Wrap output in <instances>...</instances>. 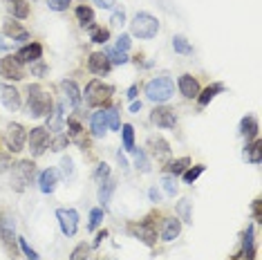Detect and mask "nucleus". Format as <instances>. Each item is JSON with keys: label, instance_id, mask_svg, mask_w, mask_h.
<instances>
[{"label": "nucleus", "instance_id": "obj_17", "mask_svg": "<svg viewBox=\"0 0 262 260\" xmlns=\"http://www.w3.org/2000/svg\"><path fill=\"white\" fill-rule=\"evenodd\" d=\"M40 56H43V45L40 43H27V45H23L18 52H16V58L25 65V63H36L40 61Z\"/></svg>", "mask_w": 262, "mask_h": 260}, {"label": "nucleus", "instance_id": "obj_22", "mask_svg": "<svg viewBox=\"0 0 262 260\" xmlns=\"http://www.w3.org/2000/svg\"><path fill=\"white\" fill-rule=\"evenodd\" d=\"M148 148H150V153L157 159H162V157H168L170 155V144L168 141H166L164 137H157V135H150V137H148Z\"/></svg>", "mask_w": 262, "mask_h": 260}, {"label": "nucleus", "instance_id": "obj_61", "mask_svg": "<svg viewBox=\"0 0 262 260\" xmlns=\"http://www.w3.org/2000/svg\"><path fill=\"white\" fill-rule=\"evenodd\" d=\"M103 260H115V258H110V256H108V258H103Z\"/></svg>", "mask_w": 262, "mask_h": 260}, {"label": "nucleus", "instance_id": "obj_18", "mask_svg": "<svg viewBox=\"0 0 262 260\" xmlns=\"http://www.w3.org/2000/svg\"><path fill=\"white\" fill-rule=\"evenodd\" d=\"M177 88H180L182 97H186V99H198V94H200V81L193 74H182L177 79Z\"/></svg>", "mask_w": 262, "mask_h": 260}, {"label": "nucleus", "instance_id": "obj_44", "mask_svg": "<svg viewBox=\"0 0 262 260\" xmlns=\"http://www.w3.org/2000/svg\"><path fill=\"white\" fill-rule=\"evenodd\" d=\"M103 213H105V209H101V206L90 211V222H88V229H90V231H94V229L103 222Z\"/></svg>", "mask_w": 262, "mask_h": 260}, {"label": "nucleus", "instance_id": "obj_40", "mask_svg": "<svg viewBox=\"0 0 262 260\" xmlns=\"http://www.w3.org/2000/svg\"><path fill=\"white\" fill-rule=\"evenodd\" d=\"M68 128H70V130H68V133H70L68 137H70V139H76L81 146H85V144H83V139H81V137H83V126H81V123L76 121V119H68Z\"/></svg>", "mask_w": 262, "mask_h": 260}, {"label": "nucleus", "instance_id": "obj_53", "mask_svg": "<svg viewBox=\"0 0 262 260\" xmlns=\"http://www.w3.org/2000/svg\"><path fill=\"white\" fill-rule=\"evenodd\" d=\"M9 168H11V157L7 155V153H0V175L7 173Z\"/></svg>", "mask_w": 262, "mask_h": 260}, {"label": "nucleus", "instance_id": "obj_8", "mask_svg": "<svg viewBox=\"0 0 262 260\" xmlns=\"http://www.w3.org/2000/svg\"><path fill=\"white\" fill-rule=\"evenodd\" d=\"M27 144H29L32 157H40L47 148H50V130L43 128V126L32 128L27 133Z\"/></svg>", "mask_w": 262, "mask_h": 260}, {"label": "nucleus", "instance_id": "obj_52", "mask_svg": "<svg viewBox=\"0 0 262 260\" xmlns=\"http://www.w3.org/2000/svg\"><path fill=\"white\" fill-rule=\"evenodd\" d=\"M45 72H47V65L43 63V58L36 61V63H32V74L34 76H45Z\"/></svg>", "mask_w": 262, "mask_h": 260}, {"label": "nucleus", "instance_id": "obj_49", "mask_svg": "<svg viewBox=\"0 0 262 260\" xmlns=\"http://www.w3.org/2000/svg\"><path fill=\"white\" fill-rule=\"evenodd\" d=\"M130 45H133V40H130L128 34H119V38H117V50L119 52H128L130 50Z\"/></svg>", "mask_w": 262, "mask_h": 260}, {"label": "nucleus", "instance_id": "obj_25", "mask_svg": "<svg viewBox=\"0 0 262 260\" xmlns=\"http://www.w3.org/2000/svg\"><path fill=\"white\" fill-rule=\"evenodd\" d=\"M117 191V182L115 180H103L99 186V202H101V209H108L110 200H112V193Z\"/></svg>", "mask_w": 262, "mask_h": 260}, {"label": "nucleus", "instance_id": "obj_36", "mask_svg": "<svg viewBox=\"0 0 262 260\" xmlns=\"http://www.w3.org/2000/svg\"><path fill=\"white\" fill-rule=\"evenodd\" d=\"M172 50H175L177 54H184V56L193 54V45H190L184 36H180V34H177V36H172Z\"/></svg>", "mask_w": 262, "mask_h": 260}, {"label": "nucleus", "instance_id": "obj_14", "mask_svg": "<svg viewBox=\"0 0 262 260\" xmlns=\"http://www.w3.org/2000/svg\"><path fill=\"white\" fill-rule=\"evenodd\" d=\"M88 70L97 76H105V74H110L112 63L108 61V56L103 52H92L90 58H88Z\"/></svg>", "mask_w": 262, "mask_h": 260}, {"label": "nucleus", "instance_id": "obj_48", "mask_svg": "<svg viewBox=\"0 0 262 260\" xmlns=\"http://www.w3.org/2000/svg\"><path fill=\"white\" fill-rule=\"evenodd\" d=\"M18 245H20V251L25 253V256H27L29 260H40V256H38V253L32 249V247H29V242H27L25 238H18Z\"/></svg>", "mask_w": 262, "mask_h": 260}, {"label": "nucleus", "instance_id": "obj_10", "mask_svg": "<svg viewBox=\"0 0 262 260\" xmlns=\"http://www.w3.org/2000/svg\"><path fill=\"white\" fill-rule=\"evenodd\" d=\"M25 141H27V133L20 123H9L7 133H5V144H7L9 153H20L25 148Z\"/></svg>", "mask_w": 262, "mask_h": 260}, {"label": "nucleus", "instance_id": "obj_29", "mask_svg": "<svg viewBox=\"0 0 262 260\" xmlns=\"http://www.w3.org/2000/svg\"><path fill=\"white\" fill-rule=\"evenodd\" d=\"M7 9H9V14L14 16V18H18V20H25L27 16H29V5H27V0H9V3H7Z\"/></svg>", "mask_w": 262, "mask_h": 260}, {"label": "nucleus", "instance_id": "obj_45", "mask_svg": "<svg viewBox=\"0 0 262 260\" xmlns=\"http://www.w3.org/2000/svg\"><path fill=\"white\" fill-rule=\"evenodd\" d=\"M110 25H112V27H123V25H126V11H123L121 7H115V9H112Z\"/></svg>", "mask_w": 262, "mask_h": 260}, {"label": "nucleus", "instance_id": "obj_59", "mask_svg": "<svg viewBox=\"0 0 262 260\" xmlns=\"http://www.w3.org/2000/svg\"><path fill=\"white\" fill-rule=\"evenodd\" d=\"M139 110H141V101H133V103H130V112H133V115H137Z\"/></svg>", "mask_w": 262, "mask_h": 260}, {"label": "nucleus", "instance_id": "obj_4", "mask_svg": "<svg viewBox=\"0 0 262 260\" xmlns=\"http://www.w3.org/2000/svg\"><path fill=\"white\" fill-rule=\"evenodd\" d=\"M175 94V83L170 76H155L146 83V97L152 103H166Z\"/></svg>", "mask_w": 262, "mask_h": 260}, {"label": "nucleus", "instance_id": "obj_60", "mask_svg": "<svg viewBox=\"0 0 262 260\" xmlns=\"http://www.w3.org/2000/svg\"><path fill=\"white\" fill-rule=\"evenodd\" d=\"M5 50H7V45H5V43H3V38H0V52H5Z\"/></svg>", "mask_w": 262, "mask_h": 260}, {"label": "nucleus", "instance_id": "obj_20", "mask_svg": "<svg viewBox=\"0 0 262 260\" xmlns=\"http://www.w3.org/2000/svg\"><path fill=\"white\" fill-rule=\"evenodd\" d=\"M182 233V220L180 218H166L164 227H162V240L164 242H172L177 240Z\"/></svg>", "mask_w": 262, "mask_h": 260}, {"label": "nucleus", "instance_id": "obj_43", "mask_svg": "<svg viewBox=\"0 0 262 260\" xmlns=\"http://www.w3.org/2000/svg\"><path fill=\"white\" fill-rule=\"evenodd\" d=\"M105 121H108V130H119L121 128V121H119V108L105 110Z\"/></svg>", "mask_w": 262, "mask_h": 260}, {"label": "nucleus", "instance_id": "obj_7", "mask_svg": "<svg viewBox=\"0 0 262 260\" xmlns=\"http://www.w3.org/2000/svg\"><path fill=\"white\" fill-rule=\"evenodd\" d=\"M128 233L146 247L157 245V229H155V224H152V218H146V220H141V222H130Z\"/></svg>", "mask_w": 262, "mask_h": 260}, {"label": "nucleus", "instance_id": "obj_35", "mask_svg": "<svg viewBox=\"0 0 262 260\" xmlns=\"http://www.w3.org/2000/svg\"><path fill=\"white\" fill-rule=\"evenodd\" d=\"M119 130H121V137H123V148H126L128 153H133V148H135V128L130 126V123H123Z\"/></svg>", "mask_w": 262, "mask_h": 260}, {"label": "nucleus", "instance_id": "obj_31", "mask_svg": "<svg viewBox=\"0 0 262 260\" xmlns=\"http://www.w3.org/2000/svg\"><path fill=\"white\" fill-rule=\"evenodd\" d=\"M190 206H193V202H190L188 198H182L180 202H177V206H175V213H177V218H180L182 222H193V213H190Z\"/></svg>", "mask_w": 262, "mask_h": 260}, {"label": "nucleus", "instance_id": "obj_5", "mask_svg": "<svg viewBox=\"0 0 262 260\" xmlns=\"http://www.w3.org/2000/svg\"><path fill=\"white\" fill-rule=\"evenodd\" d=\"M34 175H36V164L32 159H20V162L11 164V188L16 193H23L32 184Z\"/></svg>", "mask_w": 262, "mask_h": 260}, {"label": "nucleus", "instance_id": "obj_58", "mask_svg": "<svg viewBox=\"0 0 262 260\" xmlns=\"http://www.w3.org/2000/svg\"><path fill=\"white\" fill-rule=\"evenodd\" d=\"M137 92H139V85H130V90H128V99H130V101H135V99H137Z\"/></svg>", "mask_w": 262, "mask_h": 260}, {"label": "nucleus", "instance_id": "obj_3", "mask_svg": "<svg viewBox=\"0 0 262 260\" xmlns=\"http://www.w3.org/2000/svg\"><path fill=\"white\" fill-rule=\"evenodd\" d=\"M130 34L139 40H150L159 34V20L148 11H139L130 23Z\"/></svg>", "mask_w": 262, "mask_h": 260}, {"label": "nucleus", "instance_id": "obj_1", "mask_svg": "<svg viewBox=\"0 0 262 260\" xmlns=\"http://www.w3.org/2000/svg\"><path fill=\"white\" fill-rule=\"evenodd\" d=\"M27 115L34 117V119H43V117H50L52 110H54V101H52V94L43 90L38 83L27 88Z\"/></svg>", "mask_w": 262, "mask_h": 260}, {"label": "nucleus", "instance_id": "obj_2", "mask_svg": "<svg viewBox=\"0 0 262 260\" xmlns=\"http://www.w3.org/2000/svg\"><path fill=\"white\" fill-rule=\"evenodd\" d=\"M112 94H115V85H108L103 83L101 79H92L90 83L85 85V103L90 108H103L112 101Z\"/></svg>", "mask_w": 262, "mask_h": 260}, {"label": "nucleus", "instance_id": "obj_54", "mask_svg": "<svg viewBox=\"0 0 262 260\" xmlns=\"http://www.w3.org/2000/svg\"><path fill=\"white\" fill-rule=\"evenodd\" d=\"M99 9H115L117 7V0H92Z\"/></svg>", "mask_w": 262, "mask_h": 260}, {"label": "nucleus", "instance_id": "obj_62", "mask_svg": "<svg viewBox=\"0 0 262 260\" xmlns=\"http://www.w3.org/2000/svg\"><path fill=\"white\" fill-rule=\"evenodd\" d=\"M7 3H9V0H7Z\"/></svg>", "mask_w": 262, "mask_h": 260}, {"label": "nucleus", "instance_id": "obj_50", "mask_svg": "<svg viewBox=\"0 0 262 260\" xmlns=\"http://www.w3.org/2000/svg\"><path fill=\"white\" fill-rule=\"evenodd\" d=\"M94 177H97V180L99 182H103V180H108V177H110V166H108V164H99V166H97V170H94Z\"/></svg>", "mask_w": 262, "mask_h": 260}, {"label": "nucleus", "instance_id": "obj_13", "mask_svg": "<svg viewBox=\"0 0 262 260\" xmlns=\"http://www.w3.org/2000/svg\"><path fill=\"white\" fill-rule=\"evenodd\" d=\"M0 101H3V105L7 108L9 112H18L20 110V92L16 90L14 85H5V83H0Z\"/></svg>", "mask_w": 262, "mask_h": 260}, {"label": "nucleus", "instance_id": "obj_27", "mask_svg": "<svg viewBox=\"0 0 262 260\" xmlns=\"http://www.w3.org/2000/svg\"><path fill=\"white\" fill-rule=\"evenodd\" d=\"M188 166H190V157H180V159H172V162L166 164L164 173L177 177V175H184V170H186Z\"/></svg>", "mask_w": 262, "mask_h": 260}, {"label": "nucleus", "instance_id": "obj_30", "mask_svg": "<svg viewBox=\"0 0 262 260\" xmlns=\"http://www.w3.org/2000/svg\"><path fill=\"white\" fill-rule=\"evenodd\" d=\"M90 29V40L92 43H97V45H105L110 40V29H105V27H99V25H92L88 27Z\"/></svg>", "mask_w": 262, "mask_h": 260}, {"label": "nucleus", "instance_id": "obj_11", "mask_svg": "<svg viewBox=\"0 0 262 260\" xmlns=\"http://www.w3.org/2000/svg\"><path fill=\"white\" fill-rule=\"evenodd\" d=\"M56 220L58 227H61L63 235L72 238L76 235V229H79V213L74 209H56Z\"/></svg>", "mask_w": 262, "mask_h": 260}, {"label": "nucleus", "instance_id": "obj_21", "mask_svg": "<svg viewBox=\"0 0 262 260\" xmlns=\"http://www.w3.org/2000/svg\"><path fill=\"white\" fill-rule=\"evenodd\" d=\"M3 34L9 38H14V43H27L29 40V32L20 27V23H14V20H7L3 27Z\"/></svg>", "mask_w": 262, "mask_h": 260}, {"label": "nucleus", "instance_id": "obj_9", "mask_svg": "<svg viewBox=\"0 0 262 260\" xmlns=\"http://www.w3.org/2000/svg\"><path fill=\"white\" fill-rule=\"evenodd\" d=\"M0 76L7 81H23L25 79V70L23 63L16 58V54H7L0 58Z\"/></svg>", "mask_w": 262, "mask_h": 260}, {"label": "nucleus", "instance_id": "obj_6", "mask_svg": "<svg viewBox=\"0 0 262 260\" xmlns=\"http://www.w3.org/2000/svg\"><path fill=\"white\" fill-rule=\"evenodd\" d=\"M0 240H3L5 249L16 258V218L11 211H0Z\"/></svg>", "mask_w": 262, "mask_h": 260}, {"label": "nucleus", "instance_id": "obj_38", "mask_svg": "<svg viewBox=\"0 0 262 260\" xmlns=\"http://www.w3.org/2000/svg\"><path fill=\"white\" fill-rule=\"evenodd\" d=\"M70 260H92V249L90 245H85V242H81V245H76L72 253H70Z\"/></svg>", "mask_w": 262, "mask_h": 260}, {"label": "nucleus", "instance_id": "obj_57", "mask_svg": "<svg viewBox=\"0 0 262 260\" xmlns=\"http://www.w3.org/2000/svg\"><path fill=\"white\" fill-rule=\"evenodd\" d=\"M103 238H108V231H105V229H103V231H99V233H97V238H94V247H99L101 242H103Z\"/></svg>", "mask_w": 262, "mask_h": 260}, {"label": "nucleus", "instance_id": "obj_12", "mask_svg": "<svg viewBox=\"0 0 262 260\" xmlns=\"http://www.w3.org/2000/svg\"><path fill=\"white\" fill-rule=\"evenodd\" d=\"M150 121L155 123L157 128H164V130H172L177 126V115L172 108H166V105H157L152 112H150Z\"/></svg>", "mask_w": 262, "mask_h": 260}, {"label": "nucleus", "instance_id": "obj_32", "mask_svg": "<svg viewBox=\"0 0 262 260\" xmlns=\"http://www.w3.org/2000/svg\"><path fill=\"white\" fill-rule=\"evenodd\" d=\"M133 155H135V166L137 170H141V173H150V159H148L146 150L144 148H133Z\"/></svg>", "mask_w": 262, "mask_h": 260}, {"label": "nucleus", "instance_id": "obj_19", "mask_svg": "<svg viewBox=\"0 0 262 260\" xmlns=\"http://www.w3.org/2000/svg\"><path fill=\"white\" fill-rule=\"evenodd\" d=\"M58 180H61V175H58L56 168H45L43 173H40V177H38V188H40V193H45V195L54 193Z\"/></svg>", "mask_w": 262, "mask_h": 260}, {"label": "nucleus", "instance_id": "obj_47", "mask_svg": "<svg viewBox=\"0 0 262 260\" xmlns=\"http://www.w3.org/2000/svg\"><path fill=\"white\" fill-rule=\"evenodd\" d=\"M72 0H47V7L52 11H68Z\"/></svg>", "mask_w": 262, "mask_h": 260}, {"label": "nucleus", "instance_id": "obj_51", "mask_svg": "<svg viewBox=\"0 0 262 260\" xmlns=\"http://www.w3.org/2000/svg\"><path fill=\"white\" fill-rule=\"evenodd\" d=\"M251 213H253V220L255 222H262V200H253Z\"/></svg>", "mask_w": 262, "mask_h": 260}, {"label": "nucleus", "instance_id": "obj_34", "mask_svg": "<svg viewBox=\"0 0 262 260\" xmlns=\"http://www.w3.org/2000/svg\"><path fill=\"white\" fill-rule=\"evenodd\" d=\"M260 148H262V141L260 139H253L251 144H247V148H244V157H247V162L251 164H260Z\"/></svg>", "mask_w": 262, "mask_h": 260}, {"label": "nucleus", "instance_id": "obj_28", "mask_svg": "<svg viewBox=\"0 0 262 260\" xmlns=\"http://www.w3.org/2000/svg\"><path fill=\"white\" fill-rule=\"evenodd\" d=\"M63 108H65V105L58 103L56 110H52V115L47 117V130H54L56 135L61 133L63 126H65V121H63Z\"/></svg>", "mask_w": 262, "mask_h": 260}, {"label": "nucleus", "instance_id": "obj_56", "mask_svg": "<svg viewBox=\"0 0 262 260\" xmlns=\"http://www.w3.org/2000/svg\"><path fill=\"white\" fill-rule=\"evenodd\" d=\"M117 162H119V166H121L123 170H128V168H130V166H128V159H126V157H123V155H121V150H119V153H117Z\"/></svg>", "mask_w": 262, "mask_h": 260}, {"label": "nucleus", "instance_id": "obj_39", "mask_svg": "<svg viewBox=\"0 0 262 260\" xmlns=\"http://www.w3.org/2000/svg\"><path fill=\"white\" fill-rule=\"evenodd\" d=\"M206 170V166L204 164H198V166H188L186 170H184V184H195V180H198V177L202 175Z\"/></svg>", "mask_w": 262, "mask_h": 260}, {"label": "nucleus", "instance_id": "obj_33", "mask_svg": "<svg viewBox=\"0 0 262 260\" xmlns=\"http://www.w3.org/2000/svg\"><path fill=\"white\" fill-rule=\"evenodd\" d=\"M74 14H76V20H79L81 27H90L94 23V11L88 7V5H79Z\"/></svg>", "mask_w": 262, "mask_h": 260}, {"label": "nucleus", "instance_id": "obj_16", "mask_svg": "<svg viewBox=\"0 0 262 260\" xmlns=\"http://www.w3.org/2000/svg\"><path fill=\"white\" fill-rule=\"evenodd\" d=\"M61 92H63V105H70V108H79L81 105V90L74 81H61Z\"/></svg>", "mask_w": 262, "mask_h": 260}, {"label": "nucleus", "instance_id": "obj_41", "mask_svg": "<svg viewBox=\"0 0 262 260\" xmlns=\"http://www.w3.org/2000/svg\"><path fill=\"white\" fill-rule=\"evenodd\" d=\"M68 146H70V137H68V135H63V133H58L56 137L50 141V148L54 153H61V150L68 148Z\"/></svg>", "mask_w": 262, "mask_h": 260}, {"label": "nucleus", "instance_id": "obj_55", "mask_svg": "<svg viewBox=\"0 0 262 260\" xmlns=\"http://www.w3.org/2000/svg\"><path fill=\"white\" fill-rule=\"evenodd\" d=\"M148 198H150V202H155V204L162 202V191H159L157 186H150L148 188Z\"/></svg>", "mask_w": 262, "mask_h": 260}, {"label": "nucleus", "instance_id": "obj_46", "mask_svg": "<svg viewBox=\"0 0 262 260\" xmlns=\"http://www.w3.org/2000/svg\"><path fill=\"white\" fill-rule=\"evenodd\" d=\"M61 170H63V175L68 177V180H72V177H74L76 170H74V162H72V157H70V155H65L61 159Z\"/></svg>", "mask_w": 262, "mask_h": 260}, {"label": "nucleus", "instance_id": "obj_37", "mask_svg": "<svg viewBox=\"0 0 262 260\" xmlns=\"http://www.w3.org/2000/svg\"><path fill=\"white\" fill-rule=\"evenodd\" d=\"M103 54L108 56V61H110L112 65H123V63L130 61V58H128V52H119L117 47H108Z\"/></svg>", "mask_w": 262, "mask_h": 260}, {"label": "nucleus", "instance_id": "obj_23", "mask_svg": "<svg viewBox=\"0 0 262 260\" xmlns=\"http://www.w3.org/2000/svg\"><path fill=\"white\" fill-rule=\"evenodd\" d=\"M226 90V85L224 83H211L208 88H204L200 94H198V103H200V108H206L208 103L213 101V99L217 97V94H222Z\"/></svg>", "mask_w": 262, "mask_h": 260}, {"label": "nucleus", "instance_id": "obj_26", "mask_svg": "<svg viewBox=\"0 0 262 260\" xmlns=\"http://www.w3.org/2000/svg\"><path fill=\"white\" fill-rule=\"evenodd\" d=\"M240 135L242 137H247V141L258 139V119L251 117V115L244 117V119L240 121Z\"/></svg>", "mask_w": 262, "mask_h": 260}, {"label": "nucleus", "instance_id": "obj_15", "mask_svg": "<svg viewBox=\"0 0 262 260\" xmlns=\"http://www.w3.org/2000/svg\"><path fill=\"white\" fill-rule=\"evenodd\" d=\"M242 260H253L255 256V227L249 224L242 233V247H240V253H237Z\"/></svg>", "mask_w": 262, "mask_h": 260}, {"label": "nucleus", "instance_id": "obj_24", "mask_svg": "<svg viewBox=\"0 0 262 260\" xmlns=\"http://www.w3.org/2000/svg\"><path fill=\"white\" fill-rule=\"evenodd\" d=\"M90 130L92 137H103L108 133V121H105V110H97L90 119Z\"/></svg>", "mask_w": 262, "mask_h": 260}, {"label": "nucleus", "instance_id": "obj_42", "mask_svg": "<svg viewBox=\"0 0 262 260\" xmlns=\"http://www.w3.org/2000/svg\"><path fill=\"white\" fill-rule=\"evenodd\" d=\"M162 186H164V191H166V195H170V198H175L177 195V177H172V175H164L162 177Z\"/></svg>", "mask_w": 262, "mask_h": 260}]
</instances>
